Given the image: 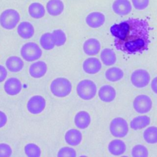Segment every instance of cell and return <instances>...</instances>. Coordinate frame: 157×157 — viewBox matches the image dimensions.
<instances>
[{"label": "cell", "instance_id": "6da1fadb", "mask_svg": "<svg viewBox=\"0 0 157 157\" xmlns=\"http://www.w3.org/2000/svg\"><path fill=\"white\" fill-rule=\"evenodd\" d=\"M150 29L145 19L130 18L113 25L110 31L117 50L127 55H136L148 49Z\"/></svg>", "mask_w": 157, "mask_h": 157}, {"label": "cell", "instance_id": "7a4b0ae2", "mask_svg": "<svg viewBox=\"0 0 157 157\" xmlns=\"http://www.w3.org/2000/svg\"><path fill=\"white\" fill-rule=\"evenodd\" d=\"M72 85L70 80L66 77H57L53 79L50 85L52 94L57 98H64L70 94Z\"/></svg>", "mask_w": 157, "mask_h": 157}, {"label": "cell", "instance_id": "3957f363", "mask_svg": "<svg viewBox=\"0 0 157 157\" xmlns=\"http://www.w3.org/2000/svg\"><path fill=\"white\" fill-rule=\"evenodd\" d=\"M76 91L80 98L89 101L95 97L97 93V86L91 80L83 79L78 83Z\"/></svg>", "mask_w": 157, "mask_h": 157}, {"label": "cell", "instance_id": "277c9868", "mask_svg": "<svg viewBox=\"0 0 157 157\" xmlns=\"http://www.w3.org/2000/svg\"><path fill=\"white\" fill-rule=\"evenodd\" d=\"M20 20V13L13 9H6L0 14V25L6 30L14 29L18 24Z\"/></svg>", "mask_w": 157, "mask_h": 157}, {"label": "cell", "instance_id": "5b68a950", "mask_svg": "<svg viewBox=\"0 0 157 157\" xmlns=\"http://www.w3.org/2000/svg\"><path fill=\"white\" fill-rule=\"evenodd\" d=\"M20 55L25 61L32 62L40 58L42 51L38 44L29 42L22 45L20 49Z\"/></svg>", "mask_w": 157, "mask_h": 157}, {"label": "cell", "instance_id": "8992f818", "mask_svg": "<svg viewBox=\"0 0 157 157\" xmlns=\"http://www.w3.org/2000/svg\"><path fill=\"white\" fill-rule=\"evenodd\" d=\"M111 134L115 137L122 138L125 137L129 131L128 124L122 117H115L112 120L109 126Z\"/></svg>", "mask_w": 157, "mask_h": 157}, {"label": "cell", "instance_id": "52a82bcc", "mask_svg": "<svg viewBox=\"0 0 157 157\" xmlns=\"http://www.w3.org/2000/svg\"><path fill=\"white\" fill-rule=\"evenodd\" d=\"M132 85L137 88H142L148 85L150 81L149 72L143 69H139L134 71L130 77Z\"/></svg>", "mask_w": 157, "mask_h": 157}, {"label": "cell", "instance_id": "ba28073f", "mask_svg": "<svg viewBox=\"0 0 157 157\" xmlns=\"http://www.w3.org/2000/svg\"><path fill=\"white\" fill-rule=\"evenodd\" d=\"M132 105L136 112L140 114H145L151 110L153 102L148 96L146 94H139L134 98Z\"/></svg>", "mask_w": 157, "mask_h": 157}, {"label": "cell", "instance_id": "9c48e42d", "mask_svg": "<svg viewBox=\"0 0 157 157\" xmlns=\"http://www.w3.org/2000/svg\"><path fill=\"white\" fill-rule=\"evenodd\" d=\"M46 106L45 98L40 95L31 96L27 102L26 109L33 115H38L42 113Z\"/></svg>", "mask_w": 157, "mask_h": 157}, {"label": "cell", "instance_id": "30bf717a", "mask_svg": "<svg viewBox=\"0 0 157 157\" xmlns=\"http://www.w3.org/2000/svg\"><path fill=\"white\" fill-rule=\"evenodd\" d=\"M4 90L6 93L9 96L17 95L22 90V83L16 77L9 78L4 84Z\"/></svg>", "mask_w": 157, "mask_h": 157}, {"label": "cell", "instance_id": "8fae6325", "mask_svg": "<svg viewBox=\"0 0 157 157\" xmlns=\"http://www.w3.org/2000/svg\"><path fill=\"white\" fill-rule=\"evenodd\" d=\"M102 67L101 61L95 57L86 58L82 64L83 71L88 74H96L99 72Z\"/></svg>", "mask_w": 157, "mask_h": 157}, {"label": "cell", "instance_id": "7c38bea8", "mask_svg": "<svg viewBox=\"0 0 157 157\" xmlns=\"http://www.w3.org/2000/svg\"><path fill=\"white\" fill-rule=\"evenodd\" d=\"M105 20L104 13L100 12H92L85 18L86 25L91 28H98L102 26Z\"/></svg>", "mask_w": 157, "mask_h": 157}, {"label": "cell", "instance_id": "4fadbf2b", "mask_svg": "<svg viewBox=\"0 0 157 157\" xmlns=\"http://www.w3.org/2000/svg\"><path fill=\"white\" fill-rule=\"evenodd\" d=\"M113 11L118 15L124 16L132 10V5L129 0H115L112 4Z\"/></svg>", "mask_w": 157, "mask_h": 157}, {"label": "cell", "instance_id": "5bb4252c", "mask_svg": "<svg viewBox=\"0 0 157 157\" xmlns=\"http://www.w3.org/2000/svg\"><path fill=\"white\" fill-rule=\"evenodd\" d=\"M47 72V66L43 61H37L32 63L29 68V74L33 78H40Z\"/></svg>", "mask_w": 157, "mask_h": 157}, {"label": "cell", "instance_id": "9a60e30c", "mask_svg": "<svg viewBox=\"0 0 157 157\" xmlns=\"http://www.w3.org/2000/svg\"><path fill=\"white\" fill-rule=\"evenodd\" d=\"M101 43L96 38L86 39L83 44V52L88 56H94L99 53L101 50Z\"/></svg>", "mask_w": 157, "mask_h": 157}, {"label": "cell", "instance_id": "2e32d148", "mask_svg": "<svg viewBox=\"0 0 157 157\" xmlns=\"http://www.w3.org/2000/svg\"><path fill=\"white\" fill-rule=\"evenodd\" d=\"M116 90L110 85H104L98 91V96L101 101L104 102H111L116 98Z\"/></svg>", "mask_w": 157, "mask_h": 157}, {"label": "cell", "instance_id": "e0dca14e", "mask_svg": "<svg viewBox=\"0 0 157 157\" xmlns=\"http://www.w3.org/2000/svg\"><path fill=\"white\" fill-rule=\"evenodd\" d=\"M83 136L82 132L75 128L69 129L64 134V140L66 144L71 146H77L82 141Z\"/></svg>", "mask_w": 157, "mask_h": 157}, {"label": "cell", "instance_id": "ac0fdd59", "mask_svg": "<svg viewBox=\"0 0 157 157\" xmlns=\"http://www.w3.org/2000/svg\"><path fill=\"white\" fill-rule=\"evenodd\" d=\"M91 120L90 113L85 110L78 112L74 117V124L77 128L80 129L87 128L90 124Z\"/></svg>", "mask_w": 157, "mask_h": 157}, {"label": "cell", "instance_id": "d6986e66", "mask_svg": "<svg viewBox=\"0 0 157 157\" xmlns=\"http://www.w3.org/2000/svg\"><path fill=\"white\" fill-rule=\"evenodd\" d=\"M18 36L23 39H29L34 34V28L29 21H22L17 26Z\"/></svg>", "mask_w": 157, "mask_h": 157}, {"label": "cell", "instance_id": "ffe728a7", "mask_svg": "<svg viewBox=\"0 0 157 157\" xmlns=\"http://www.w3.org/2000/svg\"><path fill=\"white\" fill-rule=\"evenodd\" d=\"M126 150L125 143L121 139H113L108 144L109 152L114 156H120L124 153Z\"/></svg>", "mask_w": 157, "mask_h": 157}, {"label": "cell", "instance_id": "44dd1931", "mask_svg": "<svg viewBox=\"0 0 157 157\" xmlns=\"http://www.w3.org/2000/svg\"><path fill=\"white\" fill-rule=\"evenodd\" d=\"M64 9V5L61 0H49L46 4L48 13L53 17L61 15Z\"/></svg>", "mask_w": 157, "mask_h": 157}, {"label": "cell", "instance_id": "7402d4cb", "mask_svg": "<svg viewBox=\"0 0 157 157\" xmlns=\"http://www.w3.org/2000/svg\"><path fill=\"white\" fill-rule=\"evenodd\" d=\"M6 68L12 72H18L24 67V62L22 59L17 56H10L6 61Z\"/></svg>", "mask_w": 157, "mask_h": 157}, {"label": "cell", "instance_id": "603a6c76", "mask_svg": "<svg viewBox=\"0 0 157 157\" xmlns=\"http://www.w3.org/2000/svg\"><path fill=\"white\" fill-rule=\"evenodd\" d=\"M29 15L34 19H40L44 17L45 14V9L40 2H32L28 9Z\"/></svg>", "mask_w": 157, "mask_h": 157}, {"label": "cell", "instance_id": "cb8c5ba5", "mask_svg": "<svg viewBox=\"0 0 157 157\" xmlns=\"http://www.w3.org/2000/svg\"><path fill=\"white\" fill-rule=\"evenodd\" d=\"M102 63L105 66H112L117 61V56L115 52L109 48H105L102 50L100 55Z\"/></svg>", "mask_w": 157, "mask_h": 157}, {"label": "cell", "instance_id": "d4e9b609", "mask_svg": "<svg viewBox=\"0 0 157 157\" xmlns=\"http://www.w3.org/2000/svg\"><path fill=\"white\" fill-rule=\"evenodd\" d=\"M150 123V118L147 115H140L134 118L130 122V127L134 130H140Z\"/></svg>", "mask_w": 157, "mask_h": 157}, {"label": "cell", "instance_id": "484cf974", "mask_svg": "<svg viewBox=\"0 0 157 157\" xmlns=\"http://www.w3.org/2000/svg\"><path fill=\"white\" fill-rule=\"evenodd\" d=\"M124 76V72L119 67H112L106 70L105 72V78L110 82H115L121 80Z\"/></svg>", "mask_w": 157, "mask_h": 157}, {"label": "cell", "instance_id": "4316f807", "mask_svg": "<svg viewBox=\"0 0 157 157\" xmlns=\"http://www.w3.org/2000/svg\"><path fill=\"white\" fill-rule=\"evenodd\" d=\"M144 140L149 144L157 143V126H151L146 128L143 132Z\"/></svg>", "mask_w": 157, "mask_h": 157}, {"label": "cell", "instance_id": "83f0119b", "mask_svg": "<svg viewBox=\"0 0 157 157\" xmlns=\"http://www.w3.org/2000/svg\"><path fill=\"white\" fill-rule=\"evenodd\" d=\"M39 42L42 48L45 50H52L55 46L52 34L49 32L42 34L39 39Z\"/></svg>", "mask_w": 157, "mask_h": 157}, {"label": "cell", "instance_id": "f1b7e54d", "mask_svg": "<svg viewBox=\"0 0 157 157\" xmlns=\"http://www.w3.org/2000/svg\"><path fill=\"white\" fill-rule=\"evenodd\" d=\"M24 151L28 157H40L41 155L40 148L34 143H28L25 145Z\"/></svg>", "mask_w": 157, "mask_h": 157}, {"label": "cell", "instance_id": "f546056e", "mask_svg": "<svg viewBox=\"0 0 157 157\" xmlns=\"http://www.w3.org/2000/svg\"><path fill=\"white\" fill-rule=\"evenodd\" d=\"M53 40L56 47H61L64 45L66 42V35L65 33L61 29H55L52 33Z\"/></svg>", "mask_w": 157, "mask_h": 157}, {"label": "cell", "instance_id": "4dcf8cb0", "mask_svg": "<svg viewBox=\"0 0 157 157\" xmlns=\"http://www.w3.org/2000/svg\"><path fill=\"white\" fill-rule=\"evenodd\" d=\"M148 155L147 148L142 144L134 145L131 150V156L133 157H147Z\"/></svg>", "mask_w": 157, "mask_h": 157}, {"label": "cell", "instance_id": "1f68e13d", "mask_svg": "<svg viewBox=\"0 0 157 157\" xmlns=\"http://www.w3.org/2000/svg\"><path fill=\"white\" fill-rule=\"evenodd\" d=\"M77 153L75 150L69 147H63L58 151L57 156L58 157H75Z\"/></svg>", "mask_w": 157, "mask_h": 157}, {"label": "cell", "instance_id": "d6a6232c", "mask_svg": "<svg viewBox=\"0 0 157 157\" xmlns=\"http://www.w3.org/2000/svg\"><path fill=\"white\" fill-rule=\"evenodd\" d=\"M12 154L11 147L6 143H0V157H10Z\"/></svg>", "mask_w": 157, "mask_h": 157}, {"label": "cell", "instance_id": "836d02e7", "mask_svg": "<svg viewBox=\"0 0 157 157\" xmlns=\"http://www.w3.org/2000/svg\"><path fill=\"white\" fill-rule=\"evenodd\" d=\"M133 7L139 10L146 9L149 4V0H131Z\"/></svg>", "mask_w": 157, "mask_h": 157}, {"label": "cell", "instance_id": "e575fe53", "mask_svg": "<svg viewBox=\"0 0 157 157\" xmlns=\"http://www.w3.org/2000/svg\"><path fill=\"white\" fill-rule=\"evenodd\" d=\"M7 77V69L2 65L0 64V83L4 82Z\"/></svg>", "mask_w": 157, "mask_h": 157}, {"label": "cell", "instance_id": "d590c367", "mask_svg": "<svg viewBox=\"0 0 157 157\" xmlns=\"http://www.w3.org/2000/svg\"><path fill=\"white\" fill-rule=\"evenodd\" d=\"M7 123V116L5 112L0 110V128H3Z\"/></svg>", "mask_w": 157, "mask_h": 157}, {"label": "cell", "instance_id": "8d00e7d4", "mask_svg": "<svg viewBox=\"0 0 157 157\" xmlns=\"http://www.w3.org/2000/svg\"><path fill=\"white\" fill-rule=\"evenodd\" d=\"M150 86L151 90L157 94V77H154L150 83Z\"/></svg>", "mask_w": 157, "mask_h": 157}]
</instances>
